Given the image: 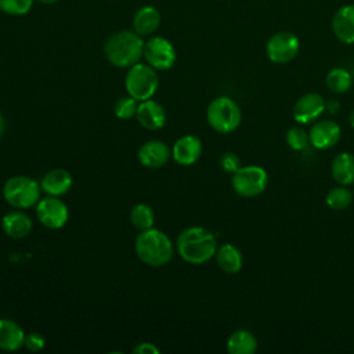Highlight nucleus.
Returning a JSON list of instances; mask_svg holds the SVG:
<instances>
[{
  "instance_id": "1",
  "label": "nucleus",
  "mask_w": 354,
  "mask_h": 354,
  "mask_svg": "<svg viewBox=\"0 0 354 354\" xmlns=\"http://www.w3.org/2000/svg\"><path fill=\"white\" fill-rule=\"evenodd\" d=\"M177 252L189 264H203L209 261L217 250L216 236L203 227H188L177 236Z\"/></svg>"
},
{
  "instance_id": "2",
  "label": "nucleus",
  "mask_w": 354,
  "mask_h": 354,
  "mask_svg": "<svg viewBox=\"0 0 354 354\" xmlns=\"http://www.w3.org/2000/svg\"><path fill=\"white\" fill-rule=\"evenodd\" d=\"M137 257L147 266L162 267L173 259V243L160 230L148 228L140 231L134 241Z\"/></svg>"
},
{
  "instance_id": "3",
  "label": "nucleus",
  "mask_w": 354,
  "mask_h": 354,
  "mask_svg": "<svg viewBox=\"0 0 354 354\" xmlns=\"http://www.w3.org/2000/svg\"><path fill=\"white\" fill-rule=\"evenodd\" d=\"M108 61L118 68H130L140 61L144 54L141 36L131 30H120L109 36L104 47Z\"/></svg>"
},
{
  "instance_id": "4",
  "label": "nucleus",
  "mask_w": 354,
  "mask_h": 354,
  "mask_svg": "<svg viewBox=\"0 0 354 354\" xmlns=\"http://www.w3.org/2000/svg\"><path fill=\"white\" fill-rule=\"evenodd\" d=\"M40 184L28 176H12L3 185L4 201L15 209H29L40 201Z\"/></svg>"
},
{
  "instance_id": "5",
  "label": "nucleus",
  "mask_w": 354,
  "mask_h": 354,
  "mask_svg": "<svg viewBox=\"0 0 354 354\" xmlns=\"http://www.w3.org/2000/svg\"><path fill=\"white\" fill-rule=\"evenodd\" d=\"M206 119L212 129L218 133H232L242 120V113L238 104L230 97L214 98L206 111Z\"/></svg>"
},
{
  "instance_id": "6",
  "label": "nucleus",
  "mask_w": 354,
  "mask_h": 354,
  "mask_svg": "<svg viewBox=\"0 0 354 354\" xmlns=\"http://www.w3.org/2000/svg\"><path fill=\"white\" fill-rule=\"evenodd\" d=\"M159 86V77L151 65L134 64L129 68L124 79V87L130 97L138 102L152 98Z\"/></svg>"
},
{
  "instance_id": "7",
  "label": "nucleus",
  "mask_w": 354,
  "mask_h": 354,
  "mask_svg": "<svg viewBox=\"0 0 354 354\" xmlns=\"http://www.w3.org/2000/svg\"><path fill=\"white\" fill-rule=\"evenodd\" d=\"M268 184L267 171L256 165L242 166L231 177L232 189L243 198H254L260 195Z\"/></svg>"
},
{
  "instance_id": "8",
  "label": "nucleus",
  "mask_w": 354,
  "mask_h": 354,
  "mask_svg": "<svg viewBox=\"0 0 354 354\" xmlns=\"http://www.w3.org/2000/svg\"><path fill=\"white\" fill-rule=\"evenodd\" d=\"M300 50V40L292 32H278L274 33L267 44L266 53L271 62L274 64H288L290 62Z\"/></svg>"
},
{
  "instance_id": "9",
  "label": "nucleus",
  "mask_w": 354,
  "mask_h": 354,
  "mask_svg": "<svg viewBox=\"0 0 354 354\" xmlns=\"http://www.w3.org/2000/svg\"><path fill=\"white\" fill-rule=\"evenodd\" d=\"M153 69L167 71L176 62V50L174 46L165 37L156 36L144 43V54H142Z\"/></svg>"
},
{
  "instance_id": "10",
  "label": "nucleus",
  "mask_w": 354,
  "mask_h": 354,
  "mask_svg": "<svg viewBox=\"0 0 354 354\" xmlns=\"http://www.w3.org/2000/svg\"><path fill=\"white\" fill-rule=\"evenodd\" d=\"M36 216L44 227L50 230H59L66 224L69 218V210L58 196L48 195L47 198L37 202Z\"/></svg>"
},
{
  "instance_id": "11",
  "label": "nucleus",
  "mask_w": 354,
  "mask_h": 354,
  "mask_svg": "<svg viewBox=\"0 0 354 354\" xmlns=\"http://www.w3.org/2000/svg\"><path fill=\"white\" fill-rule=\"evenodd\" d=\"M325 111V101L318 93H307L301 95L293 105V118L301 124L317 120Z\"/></svg>"
},
{
  "instance_id": "12",
  "label": "nucleus",
  "mask_w": 354,
  "mask_h": 354,
  "mask_svg": "<svg viewBox=\"0 0 354 354\" xmlns=\"http://www.w3.org/2000/svg\"><path fill=\"white\" fill-rule=\"evenodd\" d=\"M342 130L337 123L332 120H319L310 129V144L317 149H329L340 140Z\"/></svg>"
},
{
  "instance_id": "13",
  "label": "nucleus",
  "mask_w": 354,
  "mask_h": 354,
  "mask_svg": "<svg viewBox=\"0 0 354 354\" xmlns=\"http://www.w3.org/2000/svg\"><path fill=\"white\" fill-rule=\"evenodd\" d=\"M171 156V151L167 144L159 140H149L138 149V160L144 167L158 169L165 166Z\"/></svg>"
},
{
  "instance_id": "14",
  "label": "nucleus",
  "mask_w": 354,
  "mask_h": 354,
  "mask_svg": "<svg viewBox=\"0 0 354 354\" xmlns=\"http://www.w3.org/2000/svg\"><path fill=\"white\" fill-rule=\"evenodd\" d=\"M202 155V142L195 136H183L180 137L173 148H171V156L176 163L181 166H191L194 165Z\"/></svg>"
},
{
  "instance_id": "15",
  "label": "nucleus",
  "mask_w": 354,
  "mask_h": 354,
  "mask_svg": "<svg viewBox=\"0 0 354 354\" xmlns=\"http://www.w3.org/2000/svg\"><path fill=\"white\" fill-rule=\"evenodd\" d=\"M136 118L142 127L148 130H159L166 123V111L163 105L149 98L138 102Z\"/></svg>"
},
{
  "instance_id": "16",
  "label": "nucleus",
  "mask_w": 354,
  "mask_h": 354,
  "mask_svg": "<svg viewBox=\"0 0 354 354\" xmlns=\"http://www.w3.org/2000/svg\"><path fill=\"white\" fill-rule=\"evenodd\" d=\"M332 30L342 43H354V4H344L336 10L332 18Z\"/></svg>"
},
{
  "instance_id": "17",
  "label": "nucleus",
  "mask_w": 354,
  "mask_h": 354,
  "mask_svg": "<svg viewBox=\"0 0 354 354\" xmlns=\"http://www.w3.org/2000/svg\"><path fill=\"white\" fill-rule=\"evenodd\" d=\"M72 183H73V180L68 170L53 169L41 177L40 187H41V191L46 192L47 195L62 196L71 189Z\"/></svg>"
},
{
  "instance_id": "18",
  "label": "nucleus",
  "mask_w": 354,
  "mask_h": 354,
  "mask_svg": "<svg viewBox=\"0 0 354 354\" xmlns=\"http://www.w3.org/2000/svg\"><path fill=\"white\" fill-rule=\"evenodd\" d=\"M1 228L10 238L21 239L32 232L33 224L30 217L19 210L8 212L1 218Z\"/></svg>"
},
{
  "instance_id": "19",
  "label": "nucleus",
  "mask_w": 354,
  "mask_h": 354,
  "mask_svg": "<svg viewBox=\"0 0 354 354\" xmlns=\"http://www.w3.org/2000/svg\"><path fill=\"white\" fill-rule=\"evenodd\" d=\"M25 343L24 329L10 318H0V350L17 351Z\"/></svg>"
},
{
  "instance_id": "20",
  "label": "nucleus",
  "mask_w": 354,
  "mask_h": 354,
  "mask_svg": "<svg viewBox=\"0 0 354 354\" xmlns=\"http://www.w3.org/2000/svg\"><path fill=\"white\" fill-rule=\"evenodd\" d=\"M332 176L340 185L354 184V155L350 152L337 153L330 165Z\"/></svg>"
},
{
  "instance_id": "21",
  "label": "nucleus",
  "mask_w": 354,
  "mask_h": 354,
  "mask_svg": "<svg viewBox=\"0 0 354 354\" xmlns=\"http://www.w3.org/2000/svg\"><path fill=\"white\" fill-rule=\"evenodd\" d=\"M214 256L217 266L227 274H235L241 271L243 266V257L241 250L231 243H224L217 248Z\"/></svg>"
},
{
  "instance_id": "22",
  "label": "nucleus",
  "mask_w": 354,
  "mask_h": 354,
  "mask_svg": "<svg viewBox=\"0 0 354 354\" xmlns=\"http://www.w3.org/2000/svg\"><path fill=\"white\" fill-rule=\"evenodd\" d=\"M160 24V12L152 7V6H145L141 7L133 19V26L134 32L138 33L140 36H148L153 33Z\"/></svg>"
},
{
  "instance_id": "23",
  "label": "nucleus",
  "mask_w": 354,
  "mask_h": 354,
  "mask_svg": "<svg viewBox=\"0 0 354 354\" xmlns=\"http://www.w3.org/2000/svg\"><path fill=\"white\" fill-rule=\"evenodd\" d=\"M257 350L256 336L246 330L238 329L232 332L227 340V351L230 354H253Z\"/></svg>"
},
{
  "instance_id": "24",
  "label": "nucleus",
  "mask_w": 354,
  "mask_h": 354,
  "mask_svg": "<svg viewBox=\"0 0 354 354\" xmlns=\"http://www.w3.org/2000/svg\"><path fill=\"white\" fill-rule=\"evenodd\" d=\"M353 84V77L344 68H333L326 75V86L332 93L343 94Z\"/></svg>"
},
{
  "instance_id": "25",
  "label": "nucleus",
  "mask_w": 354,
  "mask_h": 354,
  "mask_svg": "<svg viewBox=\"0 0 354 354\" xmlns=\"http://www.w3.org/2000/svg\"><path fill=\"white\" fill-rule=\"evenodd\" d=\"M130 221L140 231L152 228L155 223V214L152 207L147 203L134 205L130 212Z\"/></svg>"
},
{
  "instance_id": "26",
  "label": "nucleus",
  "mask_w": 354,
  "mask_h": 354,
  "mask_svg": "<svg viewBox=\"0 0 354 354\" xmlns=\"http://www.w3.org/2000/svg\"><path fill=\"white\" fill-rule=\"evenodd\" d=\"M353 201V192L346 185L335 187L326 194V205L332 210H344Z\"/></svg>"
},
{
  "instance_id": "27",
  "label": "nucleus",
  "mask_w": 354,
  "mask_h": 354,
  "mask_svg": "<svg viewBox=\"0 0 354 354\" xmlns=\"http://www.w3.org/2000/svg\"><path fill=\"white\" fill-rule=\"evenodd\" d=\"M137 106H138V101L136 98L127 95V97H122L116 101V104L113 106V112H115L116 118H119L122 120H127V119H131L133 116H136Z\"/></svg>"
},
{
  "instance_id": "28",
  "label": "nucleus",
  "mask_w": 354,
  "mask_h": 354,
  "mask_svg": "<svg viewBox=\"0 0 354 354\" xmlns=\"http://www.w3.org/2000/svg\"><path fill=\"white\" fill-rule=\"evenodd\" d=\"M310 142L308 133L303 130L301 127H292L286 133V144L295 149V151H301L304 149Z\"/></svg>"
},
{
  "instance_id": "29",
  "label": "nucleus",
  "mask_w": 354,
  "mask_h": 354,
  "mask_svg": "<svg viewBox=\"0 0 354 354\" xmlns=\"http://www.w3.org/2000/svg\"><path fill=\"white\" fill-rule=\"evenodd\" d=\"M33 0H0V10L10 15H24L32 8Z\"/></svg>"
},
{
  "instance_id": "30",
  "label": "nucleus",
  "mask_w": 354,
  "mask_h": 354,
  "mask_svg": "<svg viewBox=\"0 0 354 354\" xmlns=\"http://www.w3.org/2000/svg\"><path fill=\"white\" fill-rule=\"evenodd\" d=\"M220 166L225 173L234 174L236 170H239L241 166V159L238 158L236 153L234 152H225L220 158Z\"/></svg>"
},
{
  "instance_id": "31",
  "label": "nucleus",
  "mask_w": 354,
  "mask_h": 354,
  "mask_svg": "<svg viewBox=\"0 0 354 354\" xmlns=\"http://www.w3.org/2000/svg\"><path fill=\"white\" fill-rule=\"evenodd\" d=\"M24 346L29 351H41L44 348V346H46V339L39 332H30V333L25 335Z\"/></svg>"
},
{
  "instance_id": "32",
  "label": "nucleus",
  "mask_w": 354,
  "mask_h": 354,
  "mask_svg": "<svg viewBox=\"0 0 354 354\" xmlns=\"http://www.w3.org/2000/svg\"><path fill=\"white\" fill-rule=\"evenodd\" d=\"M160 350L152 344V343H148V342H144V343H140L137 344L134 348H133V353L134 354H158Z\"/></svg>"
},
{
  "instance_id": "33",
  "label": "nucleus",
  "mask_w": 354,
  "mask_h": 354,
  "mask_svg": "<svg viewBox=\"0 0 354 354\" xmlns=\"http://www.w3.org/2000/svg\"><path fill=\"white\" fill-rule=\"evenodd\" d=\"M325 109H328L330 113H336L339 111V104L336 101H332V102H325Z\"/></svg>"
},
{
  "instance_id": "34",
  "label": "nucleus",
  "mask_w": 354,
  "mask_h": 354,
  "mask_svg": "<svg viewBox=\"0 0 354 354\" xmlns=\"http://www.w3.org/2000/svg\"><path fill=\"white\" fill-rule=\"evenodd\" d=\"M4 127H6V122H4V118H3V115H1V112H0V137H1L3 133H4Z\"/></svg>"
},
{
  "instance_id": "35",
  "label": "nucleus",
  "mask_w": 354,
  "mask_h": 354,
  "mask_svg": "<svg viewBox=\"0 0 354 354\" xmlns=\"http://www.w3.org/2000/svg\"><path fill=\"white\" fill-rule=\"evenodd\" d=\"M348 120H350V124H351V127L354 129V109L350 112V116H348Z\"/></svg>"
},
{
  "instance_id": "36",
  "label": "nucleus",
  "mask_w": 354,
  "mask_h": 354,
  "mask_svg": "<svg viewBox=\"0 0 354 354\" xmlns=\"http://www.w3.org/2000/svg\"><path fill=\"white\" fill-rule=\"evenodd\" d=\"M40 3H43V4H54V3H57L58 0H39Z\"/></svg>"
}]
</instances>
